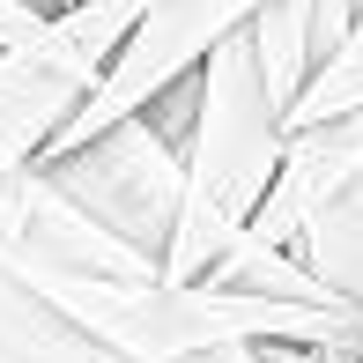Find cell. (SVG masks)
<instances>
[{"mask_svg":"<svg viewBox=\"0 0 363 363\" xmlns=\"http://www.w3.org/2000/svg\"><path fill=\"white\" fill-rule=\"evenodd\" d=\"M356 178H363V119L296 134L289 156H282V186H274V201H267V216H259L252 238L274 245V252H289V245L304 238V223L319 216L326 201H341Z\"/></svg>","mask_w":363,"mask_h":363,"instance_id":"5b68a950","label":"cell"},{"mask_svg":"<svg viewBox=\"0 0 363 363\" xmlns=\"http://www.w3.org/2000/svg\"><path fill=\"white\" fill-rule=\"evenodd\" d=\"M289 156V119L267 89L252 38H230L193 74V134H186V208L163 252L171 282H208L230 252L259 230Z\"/></svg>","mask_w":363,"mask_h":363,"instance_id":"6da1fadb","label":"cell"},{"mask_svg":"<svg viewBox=\"0 0 363 363\" xmlns=\"http://www.w3.org/2000/svg\"><path fill=\"white\" fill-rule=\"evenodd\" d=\"M267 8H274V0H156V15L134 30V45L119 52V67H111L104 89L82 104V119L60 134L52 156H74V148H89L96 134H111V126L141 119L156 96L186 89V82L201 74L230 38H245V30H252ZM52 156H45V163H52Z\"/></svg>","mask_w":363,"mask_h":363,"instance_id":"277c9868","label":"cell"},{"mask_svg":"<svg viewBox=\"0 0 363 363\" xmlns=\"http://www.w3.org/2000/svg\"><path fill=\"white\" fill-rule=\"evenodd\" d=\"M38 171L52 178L96 230H111L119 245H134V252H148L163 267V252H171V238H178V208H186V148L163 134L148 111L126 119V126H111V134H96L89 148H74V156L38 163Z\"/></svg>","mask_w":363,"mask_h":363,"instance_id":"3957f363","label":"cell"},{"mask_svg":"<svg viewBox=\"0 0 363 363\" xmlns=\"http://www.w3.org/2000/svg\"><path fill=\"white\" fill-rule=\"evenodd\" d=\"M148 15L156 0H74L30 45L0 52V193L60 148Z\"/></svg>","mask_w":363,"mask_h":363,"instance_id":"7a4b0ae2","label":"cell"},{"mask_svg":"<svg viewBox=\"0 0 363 363\" xmlns=\"http://www.w3.org/2000/svg\"><path fill=\"white\" fill-rule=\"evenodd\" d=\"M289 252H296V267L334 296V304H349L363 319V178L304 223V238H296Z\"/></svg>","mask_w":363,"mask_h":363,"instance_id":"8992f818","label":"cell"},{"mask_svg":"<svg viewBox=\"0 0 363 363\" xmlns=\"http://www.w3.org/2000/svg\"><path fill=\"white\" fill-rule=\"evenodd\" d=\"M0 363H119V356H104L82 326H67L30 282L0 267Z\"/></svg>","mask_w":363,"mask_h":363,"instance_id":"52a82bcc","label":"cell"},{"mask_svg":"<svg viewBox=\"0 0 363 363\" xmlns=\"http://www.w3.org/2000/svg\"><path fill=\"white\" fill-rule=\"evenodd\" d=\"M201 363H267L259 349H216V356H201Z\"/></svg>","mask_w":363,"mask_h":363,"instance_id":"ba28073f","label":"cell"}]
</instances>
